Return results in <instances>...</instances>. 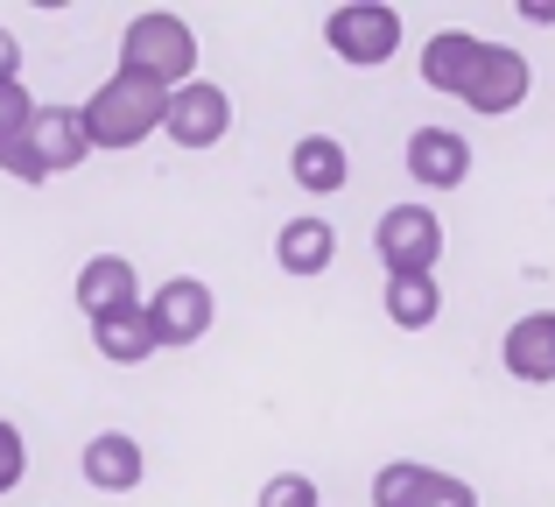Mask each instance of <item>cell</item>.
<instances>
[{
  "label": "cell",
  "mask_w": 555,
  "mask_h": 507,
  "mask_svg": "<svg viewBox=\"0 0 555 507\" xmlns=\"http://www.w3.org/2000/svg\"><path fill=\"white\" fill-rule=\"evenodd\" d=\"M163 113H169L163 85L134 78V71H113V78L78 106V121H85V141H92V149L120 155V149H141V141L163 127Z\"/></svg>",
  "instance_id": "obj_1"
},
{
  "label": "cell",
  "mask_w": 555,
  "mask_h": 507,
  "mask_svg": "<svg viewBox=\"0 0 555 507\" xmlns=\"http://www.w3.org/2000/svg\"><path fill=\"white\" fill-rule=\"evenodd\" d=\"M120 71L163 85V92L190 85V78H197V36H190V22H183V14H169V8L134 14L127 36H120Z\"/></svg>",
  "instance_id": "obj_2"
},
{
  "label": "cell",
  "mask_w": 555,
  "mask_h": 507,
  "mask_svg": "<svg viewBox=\"0 0 555 507\" xmlns=\"http://www.w3.org/2000/svg\"><path fill=\"white\" fill-rule=\"evenodd\" d=\"M373 254L387 275H436L443 261V226L429 205H387L373 226Z\"/></svg>",
  "instance_id": "obj_3"
},
{
  "label": "cell",
  "mask_w": 555,
  "mask_h": 507,
  "mask_svg": "<svg viewBox=\"0 0 555 507\" xmlns=\"http://www.w3.org/2000/svg\"><path fill=\"white\" fill-rule=\"evenodd\" d=\"M324 42L345 56V64H387L393 50H401V8H387V0H345V8H331L324 22Z\"/></svg>",
  "instance_id": "obj_4"
},
{
  "label": "cell",
  "mask_w": 555,
  "mask_h": 507,
  "mask_svg": "<svg viewBox=\"0 0 555 507\" xmlns=\"http://www.w3.org/2000/svg\"><path fill=\"white\" fill-rule=\"evenodd\" d=\"M528 92H534V71H528V56H520L514 42H486L457 99H464L472 113H486V121H500V113H520V99H528Z\"/></svg>",
  "instance_id": "obj_5"
},
{
  "label": "cell",
  "mask_w": 555,
  "mask_h": 507,
  "mask_svg": "<svg viewBox=\"0 0 555 507\" xmlns=\"http://www.w3.org/2000/svg\"><path fill=\"white\" fill-rule=\"evenodd\" d=\"M373 507H478V486L457 480V472L393 458V466L373 472Z\"/></svg>",
  "instance_id": "obj_6"
},
{
  "label": "cell",
  "mask_w": 555,
  "mask_h": 507,
  "mask_svg": "<svg viewBox=\"0 0 555 507\" xmlns=\"http://www.w3.org/2000/svg\"><path fill=\"white\" fill-rule=\"evenodd\" d=\"M141 310H149L155 345H197L204 331H211L218 303H211V282L177 275V282H155V296H141Z\"/></svg>",
  "instance_id": "obj_7"
},
{
  "label": "cell",
  "mask_w": 555,
  "mask_h": 507,
  "mask_svg": "<svg viewBox=\"0 0 555 507\" xmlns=\"http://www.w3.org/2000/svg\"><path fill=\"white\" fill-rule=\"evenodd\" d=\"M163 135L177 141V149H218V141L232 135V99L225 85L211 78H190L169 92V113H163Z\"/></svg>",
  "instance_id": "obj_8"
},
{
  "label": "cell",
  "mask_w": 555,
  "mask_h": 507,
  "mask_svg": "<svg viewBox=\"0 0 555 507\" xmlns=\"http://www.w3.org/2000/svg\"><path fill=\"white\" fill-rule=\"evenodd\" d=\"M408 177H415L422 191H457V183L472 177V141H464L457 127H415V135H408Z\"/></svg>",
  "instance_id": "obj_9"
},
{
  "label": "cell",
  "mask_w": 555,
  "mask_h": 507,
  "mask_svg": "<svg viewBox=\"0 0 555 507\" xmlns=\"http://www.w3.org/2000/svg\"><path fill=\"white\" fill-rule=\"evenodd\" d=\"M78 310L92 317H120V310H141V275L127 254H92L78 268Z\"/></svg>",
  "instance_id": "obj_10"
},
{
  "label": "cell",
  "mask_w": 555,
  "mask_h": 507,
  "mask_svg": "<svg viewBox=\"0 0 555 507\" xmlns=\"http://www.w3.org/2000/svg\"><path fill=\"white\" fill-rule=\"evenodd\" d=\"M500 359H506V373H514V381L548 388L555 381V310L514 317V325H506V339H500Z\"/></svg>",
  "instance_id": "obj_11"
},
{
  "label": "cell",
  "mask_w": 555,
  "mask_h": 507,
  "mask_svg": "<svg viewBox=\"0 0 555 507\" xmlns=\"http://www.w3.org/2000/svg\"><path fill=\"white\" fill-rule=\"evenodd\" d=\"M28 149H36L42 177H64V169H78L85 155H92L78 106H36V121H28Z\"/></svg>",
  "instance_id": "obj_12"
},
{
  "label": "cell",
  "mask_w": 555,
  "mask_h": 507,
  "mask_svg": "<svg viewBox=\"0 0 555 507\" xmlns=\"http://www.w3.org/2000/svg\"><path fill=\"white\" fill-rule=\"evenodd\" d=\"M85 486H99V494H134L141 472H149V458H141V444L127 438V430H99L92 444H85Z\"/></svg>",
  "instance_id": "obj_13"
},
{
  "label": "cell",
  "mask_w": 555,
  "mask_h": 507,
  "mask_svg": "<svg viewBox=\"0 0 555 507\" xmlns=\"http://www.w3.org/2000/svg\"><path fill=\"white\" fill-rule=\"evenodd\" d=\"M288 177H296L302 191L331 198V191H345V183H352V155H345L338 135H302L296 149H288Z\"/></svg>",
  "instance_id": "obj_14"
},
{
  "label": "cell",
  "mask_w": 555,
  "mask_h": 507,
  "mask_svg": "<svg viewBox=\"0 0 555 507\" xmlns=\"http://www.w3.org/2000/svg\"><path fill=\"white\" fill-rule=\"evenodd\" d=\"M478 50H486V42H478L472 28H436L429 50H422V85H429V92H464Z\"/></svg>",
  "instance_id": "obj_15"
},
{
  "label": "cell",
  "mask_w": 555,
  "mask_h": 507,
  "mask_svg": "<svg viewBox=\"0 0 555 507\" xmlns=\"http://www.w3.org/2000/svg\"><path fill=\"white\" fill-rule=\"evenodd\" d=\"M274 261H282V275H324L338 261V233L324 219H288L274 233Z\"/></svg>",
  "instance_id": "obj_16"
},
{
  "label": "cell",
  "mask_w": 555,
  "mask_h": 507,
  "mask_svg": "<svg viewBox=\"0 0 555 507\" xmlns=\"http://www.w3.org/2000/svg\"><path fill=\"white\" fill-rule=\"evenodd\" d=\"M387 317L401 331H429L443 317V282L436 275H387Z\"/></svg>",
  "instance_id": "obj_17"
},
{
  "label": "cell",
  "mask_w": 555,
  "mask_h": 507,
  "mask_svg": "<svg viewBox=\"0 0 555 507\" xmlns=\"http://www.w3.org/2000/svg\"><path fill=\"white\" fill-rule=\"evenodd\" d=\"M92 345H99V359H113V367H141V359L155 353L149 310H120V317H99V325H92Z\"/></svg>",
  "instance_id": "obj_18"
},
{
  "label": "cell",
  "mask_w": 555,
  "mask_h": 507,
  "mask_svg": "<svg viewBox=\"0 0 555 507\" xmlns=\"http://www.w3.org/2000/svg\"><path fill=\"white\" fill-rule=\"evenodd\" d=\"M254 507H324V494H317V480H302V472H274Z\"/></svg>",
  "instance_id": "obj_19"
},
{
  "label": "cell",
  "mask_w": 555,
  "mask_h": 507,
  "mask_svg": "<svg viewBox=\"0 0 555 507\" xmlns=\"http://www.w3.org/2000/svg\"><path fill=\"white\" fill-rule=\"evenodd\" d=\"M22 480H28V444H22V430L0 416V494H14Z\"/></svg>",
  "instance_id": "obj_20"
},
{
  "label": "cell",
  "mask_w": 555,
  "mask_h": 507,
  "mask_svg": "<svg viewBox=\"0 0 555 507\" xmlns=\"http://www.w3.org/2000/svg\"><path fill=\"white\" fill-rule=\"evenodd\" d=\"M36 121V99H28V85L14 78V85H0V141L8 135H22V127Z\"/></svg>",
  "instance_id": "obj_21"
},
{
  "label": "cell",
  "mask_w": 555,
  "mask_h": 507,
  "mask_svg": "<svg viewBox=\"0 0 555 507\" xmlns=\"http://www.w3.org/2000/svg\"><path fill=\"white\" fill-rule=\"evenodd\" d=\"M22 78V42H14V28H0V85Z\"/></svg>",
  "instance_id": "obj_22"
},
{
  "label": "cell",
  "mask_w": 555,
  "mask_h": 507,
  "mask_svg": "<svg viewBox=\"0 0 555 507\" xmlns=\"http://www.w3.org/2000/svg\"><path fill=\"white\" fill-rule=\"evenodd\" d=\"M520 14L528 22H555V0H520Z\"/></svg>",
  "instance_id": "obj_23"
}]
</instances>
